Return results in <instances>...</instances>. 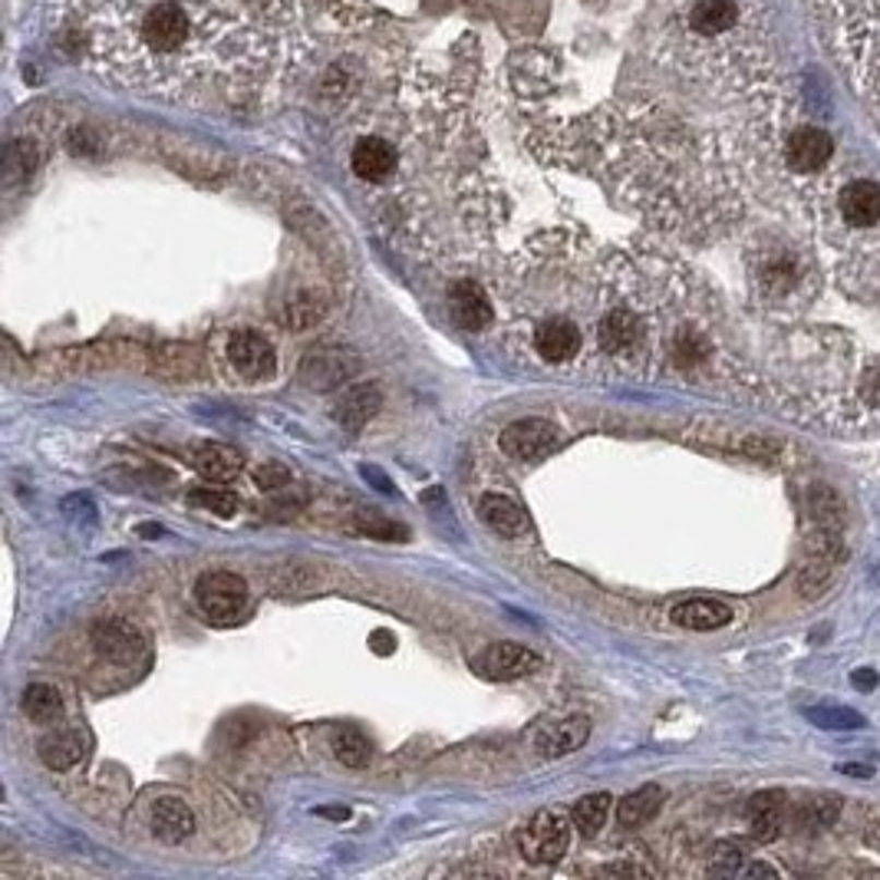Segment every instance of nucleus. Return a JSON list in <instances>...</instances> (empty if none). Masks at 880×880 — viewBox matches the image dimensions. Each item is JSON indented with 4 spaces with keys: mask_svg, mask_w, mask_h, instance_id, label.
I'll list each match as a JSON object with an SVG mask.
<instances>
[{
    "mask_svg": "<svg viewBox=\"0 0 880 880\" xmlns=\"http://www.w3.org/2000/svg\"><path fill=\"white\" fill-rule=\"evenodd\" d=\"M287 14L264 0H76L80 53L99 76L162 99L261 73Z\"/></svg>",
    "mask_w": 880,
    "mask_h": 880,
    "instance_id": "obj_1",
    "label": "nucleus"
},
{
    "mask_svg": "<svg viewBox=\"0 0 880 880\" xmlns=\"http://www.w3.org/2000/svg\"><path fill=\"white\" fill-rule=\"evenodd\" d=\"M759 40L756 0H659L653 50L682 76L746 86L759 73Z\"/></svg>",
    "mask_w": 880,
    "mask_h": 880,
    "instance_id": "obj_2",
    "label": "nucleus"
},
{
    "mask_svg": "<svg viewBox=\"0 0 880 880\" xmlns=\"http://www.w3.org/2000/svg\"><path fill=\"white\" fill-rule=\"evenodd\" d=\"M834 60L880 119V0H814Z\"/></svg>",
    "mask_w": 880,
    "mask_h": 880,
    "instance_id": "obj_3",
    "label": "nucleus"
},
{
    "mask_svg": "<svg viewBox=\"0 0 880 880\" xmlns=\"http://www.w3.org/2000/svg\"><path fill=\"white\" fill-rule=\"evenodd\" d=\"M571 828L574 824L561 811H538L514 831L518 854L535 867L558 864L571 847Z\"/></svg>",
    "mask_w": 880,
    "mask_h": 880,
    "instance_id": "obj_4",
    "label": "nucleus"
},
{
    "mask_svg": "<svg viewBox=\"0 0 880 880\" xmlns=\"http://www.w3.org/2000/svg\"><path fill=\"white\" fill-rule=\"evenodd\" d=\"M195 600L202 607V614L215 623H235L248 614L251 594L245 578L231 574V571H212L202 574L195 584Z\"/></svg>",
    "mask_w": 880,
    "mask_h": 880,
    "instance_id": "obj_5",
    "label": "nucleus"
},
{
    "mask_svg": "<svg viewBox=\"0 0 880 880\" xmlns=\"http://www.w3.org/2000/svg\"><path fill=\"white\" fill-rule=\"evenodd\" d=\"M225 357H228V367L248 380V383H261V380H271L274 370H277V354H274V343L258 333V330H235L228 336V346H225Z\"/></svg>",
    "mask_w": 880,
    "mask_h": 880,
    "instance_id": "obj_6",
    "label": "nucleus"
},
{
    "mask_svg": "<svg viewBox=\"0 0 880 880\" xmlns=\"http://www.w3.org/2000/svg\"><path fill=\"white\" fill-rule=\"evenodd\" d=\"M778 158H782V165H788L792 171H801V175L824 171L834 158V139H831V132H824L818 126H798L782 142Z\"/></svg>",
    "mask_w": 880,
    "mask_h": 880,
    "instance_id": "obj_7",
    "label": "nucleus"
},
{
    "mask_svg": "<svg viewBox=\"0 0 880 880\" xmlns=\"http://www.w3.org/2000/svg\"><path fill=\"white\" fill-rule=\"evenodd\" d=\"M561 442L558 436V426L548 423V419H518L511 423L498 445L508 459H518V462H535V459H545L548 452H555Z\"/></svg>",
    "mask_w": 880,
    "mask_h": 880,
    "instance_id": "obj_8",
    "label": "nucleus"
},
{
    "mask_svg": "<svg viewBox=\"0 0 880 880\" xmlns=\"http://www.w3.org/2000/svg\"><path fill=\"white\" fill-rule=\"evenodd\" d=\"M485 679H498V682H508V679H524L542 669V656L535 650H527L521 643H491L485 646L475 663H472Z\"/></svg>",
    "mask_w": 880,
    "mask_h": 880,
    "instance_id": "obj_9",
    "label": "nucleus"
},
{
    "mask_svg": "<svg viewBox=\"0 0 880 880\" xmlns=\"http://www.w3.org/2000/svg\"><path fill=\"white\" fill-rule=\"evenodd\" d=\"M357 373V360L346 354L340 346H320V349H310L300 364V380L307 390H317V393H326V390H336L343 387L349 377Z\"/></svg>",
    "mask_w": 880,
    "mask_h": 880,
    "instance_id": "obj_10",
    "label": "nucleus"
},
{
    "mask_svg": "<svg viewBox=\"0 0 880 880\" xmlns=\"http://www.w3.org/2000/svg\"><path fill=\"white\" fill-rule=\"evenodd\" d=\"M584 333L571 317H548L535 326V354L545 364H568L581 354Z\"/></svg>",
    "mask_w": 880,
    "mask_h": 880,
    "instance_id": "obj_11",
    "label": "nucleus"
},
{
    "mask_svg": "<svg viewBox=\"0 0 880 880\" xmlns=\"http://www.w3.org/2000/svg\"><path fill=\"white\" fill-rule=\"evenodd\" d=\"M93 646L103 659L129 666L145 656V637L129 620H103L93 627Z\"/></svg>",
    "mask_w": 880,
    "mask_h": 880,
    "instance_id": "obj_12",
    "label": "nucleus"
},
{
    "mask_svg": "<svg viewBox=\"0 0 880 880\" xmlns=\"http://www.w3.org/2000/svg\"><path fill=\"white\" fill-rule=\"evenodd\" d=\"M449 310H452V320L462 330H468V333H478V330L491 326V320H495V310H491L488 294L481 290V284L468 281V277H462V281L452 284V290H449Z\"/></svg>",
    "mask_w": 880,
    "mask_h": 880,
    "instance_id": "obj_13",
    "label": "nucleus"
},
{
    "mask_svg": "<svg viewBox=\"0 0 880 880\" xmlns=\"http://www.w3.org/2000/svg\"><path fill=\"white\" fill-rule=\"evenodd\" d=\"M396 162H400V155H396L393 142H387L380 135H364L354 145V152H349V168L357 171V179H364L370 186L387 182L396 171Z\"/></svg>",
    "mask_w": 880,
    "mask_h": 880,
    "instance_id": "obj_14",
    "label": "nucleus"
},
{
    "mask_svg": "<svg viewBox=\"0 0 880 880\" xmlns=\"http://www.w3.org/2000/svg\"><path fill=\"white\" fill-rule=\"evenodd\" d=\"M148 828L165 844H182V841H189L195 834L199 821H195V811L186 801H179V798H158L148 808Z\"/></svg>",
    "mask_w": 880,
    "mask_h": 880,
    "instance_id": "obj_15",
    "label": "nucleus"
},
{
    "mask_svg": "<svg viewBox=\"0 0 880 880\" xmlns=\"http://www.w3.org/2000/svg\"><path fill=\"white\" fill-rule=\"evenodd\" d=\"M383 406V396H380V387L373 383H357V387H349L343 390V396L336 400L333 406V419L349 429V432H360Z\"/></svg>",
    "mask_w": 880,
    "mask_h": 880,
    "instance_id": "obj_16",
    "label": "nucleus"
},
{
    "mask_svg": "<svg viewBox=\"0 0 880 880\" xmlns=\"http://www.w3.org/2000/svg\"><path fill=\"white\" fill-rule=\"evenodd\" d=\"M591 736V720L587 716H568V720H558L551 726H545L535 739V749L538 756L545 759H564L571 752H578Z\"/></svg>",
    "mask_w": 880,
    "mask_h": 880,
    "instance_id": "obj_17",
    "label": "nucleus"
},
{
    "mask_svg": "<svg viewBox=\"0 0 880 880\" xmlns=\"http://www.w3.org/2000/svg\"><path fill=\"white\" fill-rule=\"evenodd\" d=\"M37 752L50 772H73L86 759V736L80 729H53L40 739Z\"/></svg>",
    "mask_w": 880,
    "mask_h": 880,
    "instance_id": "obj_18",
    "label": "nucleus"
},
{
    "mask_svg": "<svg viewBox=\"0 0 880 880\" xmlns=\"http://www.w3.org/2000/svg\"><path fill=\"white\" fill-rule=\"evenodd\" d=\"M478 514H481V521L491 527V532L501 535V538H521V535H527V514L508 495L485 491L478 498Z\"/></svg>",
    "mask_w": 880,
    "mask_h": 880,
    "instance_id": "obj_19",
    "label": "nucleus"
},
{
    "mask_svg": "<svg viewBox=\"0 0 880 880\" xmlns=\"http://www.w3.org/2000/svg\"><path fill=\"white\" fill-rule=\"evenodd\" d=\"M673 623L686 627V630H720L733 620V610L723 600L713 597H695V600H682L673 607Z\"/></svg>",
    "mask_w": 880,
    "mask_h": 880,
    "instance_id": "obj_20",
    "label": "nucleus"
},
{
    "mask_svg": "<svg viewBox=\"0 0 880 880\" xmlns=\"http://www.w3.org/2000/svg\"><path fill=\"white\" fill-rule=\"evenodd\" d=\"M241 465H245L241 452L225 442H205L192 452V468L209 481H228L241 472Z\"/></svg>",
    "mask_w": 880,
    "mask_h": 880,
    "instance_id": "obj_21",
    "label": "nucleus"
},
{
    "mask_svg": "<svg viewBox=\"0 0 880 880\" xmlns=\"http://www.w3.org/2000/svg\"><path fill=\"white\" fill-rule=\"evenodd\" d=\"M663 808V788L659 785H643L637 792H630L627 798H620L617 805V821L623 828H643L646 821L656 818V811Z\"/></svg>",
    "mask_w": 880,
    "mask_h": 880,
    "instance_id": "obj_22",
    "label": "nucleus"
},
{
    "mask_svg": "<svg viewBox=\"0 0 880 880\" xmlns=\"http://www.w3.org/2000/svg\"><path fill=\"white\" fill-rule=\"evenodd\" d=\"M782 818H785V801L778 792L772 795H756L749 801V834L756 841H772L778 837V828H782Z\"/></svg>",
    "mask_w": 880,
    "mask_h": 880,
    "instance_id": "obj_23",
    "label": "nucleus"
},
{
    "mask_svg": "<svg viewBox=\"0 0 880 880\" xmlns=\"http://www.w3.org/2000/svg\"><path fill=\"white\" fill-rule=\"evenodd\" d=\"M24 713L34 723H53L63 713V699L60 689L50 682H31L24 689Z\"/></svg>",
    "mask_w": 880,
    "mask_h": 880,
    "instance_id": "obj_24",
    "label": "nucleus"
},
{
    "mask_svg": "<svg viewBox=\"0 0 880 880\" xmlns=\"http://www.w3.org/2000/svg\"><path fill=\"white\" fill-rule=\"evenodd\" d=\"M610 795L607 792H594V795H584L581 801H574L571 808V824L584 834V837H594L604 824H607V814H610Z\"/></svg>",
    "mask_w": 880,
    "mask_h": 880,
    "instance_id": "obj_25",
    "label": "nucleus"
},
{
    "mask_svg": "<svg viewBox=\"0 0 880 880\" xmlns=\"http://www.w3.org/2000/svg\"><path fill=\"white\" fill-rule=\"evenodd\" d=\"M323 313H326V300L317 290H297L290 300H284V310H281L284 323L294 330L313 326L317 320H323Z\"/></svg>",
    "mask_w": 880,
    "mask_h": 880,
    "instance_id": "obj_26",
    "label": "nucleus"
},
{
    "mask_svg": "<svg viewBox=\"0 0 880 880\" xmlns=\"http://www.w3.org/2000/svg\"><path fill=\"white\" fill-rule=\"evenodd\" d=\"M333 756L346 765V769H364L373 759V746L360 729H340L333 736Z\"/></svg>",
    "mask_w": 880,
    "mask_h": 880,
    "instance_id": "obj_27",
    "label": "nucleus"
},
{
    "mask_svg": "<svg viewBox=\"0 0 880 880\" xmlns=\"http://www.w3.org/2000/svg\"><path fill=\"white\" fill-rule=\"evenodd\" d=\"M189 501H192L195 508H202V511H215V514H222V518H231V514L241 508V498H238L235 491H222V488H212V485L195 488V491L189 495Z\"/></svg>",
    "mask_w": 880,
    "mask_h": 880,
    "instance_id": "obj_28",
    "label": "nucleus"
},
{
    "mask_svg": "<svg viewBox=\"0 0 880 880\" xmlns=\"http://www.w3.org/2000/svg\"><path fill=\"white\" fill-rule=\"evenodd\" d=\"M808 720H814V726H821V729H860L864 726V716L860 713H854V710H834V706L808 710Z\"/></svg>",
    "mask_w": 880,
    "mask_h": 880,
    "instance_id": "obj_29",
    "label": "nucleus"
},
{
    "mask_svg": "<svg viewBox=\"0 0 880 880\" xmlns=\"http://www.w3.org/2000/svg\"><path fill=\"white\" fill-rule=\"evenodd\" d=\"M254 481H258L261 491H281V488L290 485V472H287L281 462H264V465L254 472Z\"/></svg>",
    "mask_w": 880,
    "mask_h": 880,
    "instance_id": "obj_30",
    "label": "nucleus"
},
{
    "mask_svg": "<svg viewBox=\"0 0 880 880\" xmlns=\"http://www.w3.org/2000/svg\"><path fill=\"white\" fill-rule=\"evenodd\" d=\"M364 532H370V535H377V538H387V542H393L396 535H403V527L400 524H393V521H383V518H377V514H360V521H357Z\"/></svg>",
    "mask_w": 880,
    "mask_h": 880,
    "instance_id": "obj_31",
    "label": "nucleus"
},
{
    "mask_svg": "<svg viewBox=\"0 0 880 880\" xmlns=\"http://www.w3.org/2000/svg\"><path fill=\"white\" fill-rule=\"evenodd\" d=\"M600 873H627V877H637V873H656L653 867L646 864H633V860H617V864H604Z\"/></svg>",
    "mask_w": 880,
    "mask_h": 880,
    "instance_id": "obj_32",
    "label": "nucleus"
},
{
    "mask_svg": "<svg viewBox=\"0 0 880 880\" xmlns=\"http://www.w3.org/2000/svg\"><path fill=\"white\" fill-rule=\"evenodd\" d=\"M742 873H778V867H772V864H752V867H742Z\"/></svg>",
    "mask_w": 880,
    "mask_h": 880,
    "instance_id": "obj_33",
    "label": "nucleus"
},
{
    "mask_svg": "<svg viewBox=\"0 0 880 880\" xmlns=\"http://www.w3.org/2000/svg\"><path fill=\"white\" fill-rule=\"evenodd\" d=\"M857 686H873V676L870 673H857Z\"/></svg>",
    "mask_w": 880,
    "mask_h": 880,
    "instance_id": "obj_34",
    "label": "nucleus"
}]
</instances>
